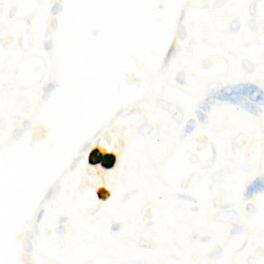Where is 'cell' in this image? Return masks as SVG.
I'll return each instance as SVG.
<instances>
[{
  "label": "cell",
  "mask_w": 264,
  "mask_h": 264,
  "mask_svg": "<svg viewBox=\"0 0 264 264\" xmlns=\"http://www.w3.org/2000/svg\"><path fill=\"white\" fill-rule=\"evenodd\" d=\"M196 117H197L198 120L200 121V123L205 125L208 123V116L205 112L201 111L200 109H197L196 110Z\"/></svg>",
  "instance_id": "cell-12"
},
{
  "label": "cell",
  "mask_w": 264,
  "mask_h": 264,
  "mask_svg": "<svg viewBox=\"0 0 264 264\" xmlns=\"http://www.w3.org/2000/svg\"><path fill=\"white\" fill-rule=\"evenodd\" d=\"M249 28H252L253 31H257L258 30V28H257V25H256V22L254 21V20H250L249 21Z\"/></svg>",
  "instance_id": "cell-37"
},
{
  "label": "cell",
  "mask_w": 264,
  "mask_h": 264,
  "mask_svg": "<svg viewBox=\"0 0 264 264\" xmlns=\"http://www.w3.org/2000/svg\"><path fill=\"white\" fill-rule=\"evenodd\" d=\"M104 153L98 148H95L90 151L89 155V164L91 166H96L101 163Z\"/></svg>",
  "instance_id": "cell-4"
},
{
  "label": "cell",
  "mask_w": 264,
  "mask_h": 264,
  "mask_svg": "<svg viewBox=\"0 0 264 264\" xmlns=\"http://www.w3.org/2000/svg\"><path fill=\"white\" fill-rule=\"evenodd\" d=\"M179 38L181 40V41H183L187 38V30H186V28L184 26H180V28L179 29Z\"/></svg>",
  "instance_id": "cell-23"
},
{
  "label": "cell",
  "mask_w": 264,
  "mask_h": 264,
  "mask_svg": "<svg viewBox=\"0 0 264 264\" xmlns=\"http://www.w3.org/2000/svg\"><path fill=\"white\" fill-rule=\"evenodd\" d=\"M179 46H177L175 43H172V45L170 46V49H168L167 55L165 57V59H164V63H163V67H166L168 64L170 63V61L173 59V58L177 55L179 53Z\"/></svg>",
  "instance_id": "cell-6"
},
{
  "label": "cell",
  "mask_w": 264,
  "mask_h": 264,
  "mask_svg": "<svg viewBox=\"0 0 264 264\" xmlns=\"http://www.w3.org/2000/svg\"><path fill=\"white\" fill-rule=\"evenodd\" d=\"M246 138L243 134H240L238 136H236L232 141V146L234 148H239L245 144Z\"/></svg>",
  "instance_id": "cell-9"
},
{
  "label": "cell",
  "mask_w": 264,
  "mask_h": 264,
  "mask_svg": "<svg viewBox=\"0 0 264 264\" xmlns=\"http://www.w3.org/2000/svg\"><path fill=\"white\" fill-rule=\"evenodd\" d=\"M90 147H91V142H89V141H86L85 143L82 145V147H81V148H80V152H85V151H87L89 148H90Z\"/></svg>",
  "instance_id": "cell-29"
},
{
  "label": "cell",
  "mask_w": 264,
  "mask_h": 264,
  "mask_svg": "<svg viewBox=\"0 0 264 264\" xmlns=\"http://www.w3.org/2000/svg\"><path fill=\"white\" fill-rule=\"evenodd\" d=\"M80 160H81V157L80 156H78V157H77V158H75L73 159V161L70 163V165H69V170L70 171H73V170H75L76 168H78V166L79 165V163H80Z\"/></svg>",
  "instance_id": "cell-22"
},
{
  "label": "cell",
  "mask_w": 264,
  "mask_h": 264,
  "mask_svg": "<svg viewBox=\"0 0 264 264\" xmlns=\"http://www.w3.org/2000/svg\"><path fill=\"white\" fill-rule=\"evenodd\" d=\"M226 3V1H215L213 3V6L214 8H220V6H223Z\"/></svg>",
  "instance_id": "cell-38"
},
{
  "label": "cell",
  "mask_w": 264,
  "mask_h": 264,
  "mask_svg": "<svg viewBox=\"0 0 264 264\" xmlns=\"http://www.w3.org/2000/svg\"><path fill=\"white\" fill-rule=\"evenodd\" d=\"M211 237H209V236H208V237H207V236H204L203 238L200 239V241H201V242H207V241H209V240H211Z\"/></svg>",
  "instance_id": "cell-41"
},
{
  "label": "cell",
  "mask_w": 264,
  "mask_h": 264,
  "mask_svg": "<svg viewBox=\"0 0 264 264\" xmlns=\"http://www.w3.org/2000/svg\"><path fill=\"white\" fill-rule=\"evenodd\" d=\"M97 196L100 200H107L110 197V192L104 188H100L98 189Z\"/></svg>",
  "instance_id": "cell-10"
},
{
  "label": "cell",
  "mask_w": 264,
  "mask_h": 264,
  "mask_svg": "<svg viewBox=\"0 0 264 264\" xmlns=\"http://www.w3.org/2000/svg\"><path fill=\"white\" fill-rule=\"evenodd\" d=\"M25 264H32V263H30V262H26Z\"/></svg>",
  "instance_id": "cell-44"
},
{
  "label": "cell",
  "mask_w": 264,
  "mask_h": 264,
  "mask_svg": "<svg viewBox=\"0 0 264 264\" xmlns=\"http://www.w3.org/2000/svg\"><path fill=\"white\" fill-rule=\"evenodd\" d=\"M256 6H257V2H253L249 6V13L252 17L256 16Z\"/></svg>",
  "instance_id": "cell-31"
},
{
  "label": "cell",
  "mask_w": 264,
  "mask_h": 264,
  "mask_svg": "<svg viewBox=\"0 0 264 264\" xmlns=\"http://www.w3.org/2000/svg\"><path fill=\"white\" fill-rule=\"evenodd\" d=\"M242 67H243V69H244L246 72H248V73H252V72H253L254 71V69H255V66H254V64L250 61V60H248V59H245V60H243V62H242Z\"/></svg>",
  "instance_id": "cell-13"
},
{
  "label": "cell",
  "mask_w": 264,
  "mask_h": 264,
  "mask_svg": "<svg viewBox=\"0 0 264 264\" xmlns=\"http://www.w3.org/2000/svg\"><path fill=\"white\" fill-rule=\"evenodd\" d=\"M120 228H121V225L119 223H114L111 226V231L113 232H118L120 231Z\"/></svg>",
  "instance_id": "cell-35"
},
{
  "label": "cell",
  "mask_w": 264,
  "mask_h": 264,
  "mask_svg": "<svg viewBox=\"0 0 264 264\" xmlns=\"http://www.w3.org/2000/svg\"><path fill=\"white\" fill-rule=\"evenodd\" d=\"M44 214H45L44 209H41V211L38 212V214L37 216V219H36V223H37V224H39V223L41 222V220H42V219L44 217Z\"/></svg>",
  "instance_id": "cell-30"
},
{
  "label": "cell",
  "mask_w": 264,
  "mask_h": 264,
  "mask_svg": "<svg viewBox=\"0 0 264 264\" xmlns=\"http://www.w3.org/2000/svg\"><path fill=\"white\" fill-rule=\"evenodd\" d=\"M243 231H244V229H243V227L237 225V226H235V227H233V228L231 229V232H229V235H231V236L238 235V234L242 233Z\"/></svg>",
  "instance_id": "cell-24"
},
{
  "label": "cell",
  "mask_w": 264,
  "mask_h": 264,
  "mask_svg": "<svg viewBox=\"0 0 264 264\" xmlns=\"http://www.w3.org/2000/svg\"><path fill=\"white\" fill-rule=\"evenodd\" d=\"M177 197L182 200H185V201H189V202H192L193 201V199L191 197V196L188 195H186V194H178Z\"/></svg>",
  "instance_id": "cell-27"
},
{
  "label": "cell",
  "mask_w": 264,
  "mask_h": 264,
  "mask_svg": "<svg viewBox=\"0 0 264 264\" xmlns=\"http://www.w3.org/2000/svg\"><path fill=\"white\" fill-rule=\"evenodd\" d=\"M50 28L53 29V30H56L57 28H58V19L56 17H54L51 19L50 21Z\"/></svg>",
  "instance_id": "cell-34"
},
{
  "label": "cell",
  "mask_w": 264,
  "mask_h": 264,
  "mask_svg": "<svg viewBox=\"0 0 264 264\" xmlns=\"http://www.w3.org/2000/svg\"><path fill=\"white\" fill-rule=\"evenodd\" d=\"M127 264H148V263L146 262V261H140V260H139V261H130V262H127Z\"/></svg>",
  "instance_id": "cell-40"
},
{
  "label": "cell",
  "mask_w": 264,
  "mask_h": 264,
  "mask_svg": "<svg viewBox=\"0 0 264 264\" xmlns=\"http://www.w3.org/2000/svg\"><path fill=\"white\" fill-rule=\"evenodd\" d=\"M240 28V18H235L233 19V21L231 22V26H229V30L232 33H236L238 32Z\"/></svg>",
  "instance_id": "cell-15"
},
{
  "label": "cell",
  "mask_w": 264,
  "mask_h": 264,
  "mask_svg": "<svg viewBox=\"0 0 264 264\" xmlns=\"http://www.w3.org/2000/svg\"><path fill=\"white\" fill-rule=\"evenodd\" d=\"M184 16H185V10H183L181 12V15H180V17H179V23H181L182 20L184 19Z\"/></svg>",
  "instance_id": "cell-42"
},
{
  "label": "cell",
  "mask_w": 264,
  "mask_h": 264,
  "mask_svg": "<svg viewBox=\"0 0 264 264\" xmlns=\"http://www.w3.org/2000/svg\"><path fill=\"white\" fill-rule=\"evenodd\" d=\"M33 231H34V233H35L37 236H38L39 234H40V231H39V227H38V224H36L34 225V227H33Z\"/></svg>",
  "instance_id": "cell-39"
},
{
  "label": "cell",
  "mask_w": 264,
  "mask_h": 264,
  "mask_svg": "<svg viewBox=\"0 0 264 264\" xmlns=\"http://www.w3.org/2000/svg\"><path fill=\"white\" fill-rule=\"evenodd\" d=\"M21 127L25 131H28L32 127V123L29 119H24L21 123Z\"/></svg>",
  "instance_id": "cell-25"
},
{
  "label": "cell",
  "mask_w": 264,
  "mask_h": 264,
  "mask_svg": "<svg viewBox=\"0 0 264 264\" xmlns=\"http://www.w3.org/2000/svg\"><path fill=\"white\" fill-rule=\"evenodd\" d=\"M264 191V176L255 179L247 188L244 193L246 200H250L257 193H262Z\"/></svg>",
  "instance_id": "cell-2"
},
{
  "label": "cell",
  "mask_w": 264,
  "mask_h": 264,
  "mask_svg": "<svg viewBox=\"0 0 264 264\" xmlns=\"http://www.w3.org/2000/svg\"><path fill=\"white\" fill-rule=\"evenodd\" d=\"M139 247H141V248H143V249H153V248H155L156 247V245L154 244V243L152 242V241H150V240H141L139 242V244H138Z\"/></svg>",
  "instance_id": "cell-17"
},
{
  "label": "cell",
  "mask_w": 264,
  "mask_h": 264,
  "mask_svg": "<svg viewBox=\"0 0 264 264\" xmlns=\"http://www.w3.org/2000/svg\"><path fill=\"white\" fill-rule=\"evenodd\" d=\"M54 191H55V187H51L49 191H46V195H45V198H44V200L46 201V200H50L52 198H53V196H54Z\"/></svg>",
  "instance_id": "cell-26"
},
{
  "label": "cell",
  "mask_w": 264,
  "mask_h": 264,
  "mask_svg": "<svg viewBox=\"0 0 264 264\" xmlns=\"http://www.w3.org/2000/svg\"><path fill=\"white\" fill-rule=\"evenodd\" d=\"M157 105L161 107V109H165L168 114L172 117V118L180 124L184 119V112L180 107L175 104H172L170 102H168L166 99L163 98H159L157 100Z\"/></svg>",
  "instance_id": "cell-1"
},
{
  "label": "cell",
  "mask_w": 264,
  "mask_h": 264,
  "mask_svg": "<svg viewBox=\"0 0 264 264\" xmlns=\"http://www.w3.org/2000/svg\"><path fill=\"white\" fill-rule=\"evenodd\" d=\"M67 221H69V218L65 217V216H62V217H60L58 219V225H64Z\"/></svg>",
  "instance_id": "cell-36"
},
{
  "label": "cell",
  "mask_w": 264,
  "mask_h": 264,
  "mask_svg": "<svg viewBox=\"0 0 264 264\" xmlns=\"http://www.w3.org/2000/svg\"><path fill=\"white\" fill-rule=\"evenodd\" d=\"M28 239L29 240H32L34 238V231H30L28 233Z\"/></svg>",
  "instance_id": "cell-43"
},
{
  "label": "cell",
  "mask_w": 264,
  "mask_h": 264,
  "mask_svg": "<svg viewBox=\"0 0 264 264\" xmlns=\"http://www.w3.org/2000/svg\"><path fill=\"white\" fill-rule=\"evenodd\" d=\"M58 83L57 81H52V82H49V84H46L44 87H43V93H42V100L46 101L47 100L50 96L52 95V93L55 91L58 87Z\"/></svg>",
  "instance_id": "cell-5"
},
{
  "label": "cell",
  "mask_w": 264,
  "mask_h": 264,
  "mask_svg": "<svg viewBox=\"0 0 264 264\" xmlns=\"http://www.w3.org/2000/svg\"><path fill=\"white\" fill-rule=\"evenodd\" d=\"M23 247H24L25 252L31 253L33 252V243H32V240H29V239H26L23 241Z\"/></svg>",
  "instance_id": "cell-18"
},
{
  "label": "cell",
  "mask_w": 264,
  "mask_h": 264,
  "mask_svg": "<svg viewBox=\"0 0 264 264\" xmlns=\"http://www.w3.org/2000/svg\"><path fill=\"white\" fill-rule=\"evenodd\" d=\"M246 211L249 214H254L256 212V208L254 207L253 204L249 203V204L246 205Z\"/></svg>",
  "instance_id": "cell-28"
},
{
  "label": "cell",
  "mask_w": 264,
  "mask_h": 264,
  "mask_svg": "<svg viewBox=\"0 0 264 264\" xmlns=\"http://www.w3.org/2000/svg\"><path fill=\"white\" fill-rule=\"evenodd\" d=\"M152 131H153V127L148 122L143 123L139 128V133L142 135V136H148V135L151 134Z\"/></svg>",
  "instance_id": "cell-8"
},
{
  "label": "cell",
  "mask_w": 264,
  "mask_h": 264,
  "mask_svg": "<svg viewBox=\"0 0 264 264\" xmlns=\"http://www.w3.org/2000/svg\"><path fill=\"white\" fill-rule=\"evenodd\" d=\"M195 128H196V121L192 118H189L187 121L185 127L183 130V132H182V137L185 138V137L188 136V135H191L195 130Z\"/></svg>",
  "instance_id": "cell-7"
},
{
  "label": "cell",
  "mask_w": 264,
  "mask_h": 264,
  "mask_svg": "<svg viewBox=\"0 0 264 264\" xmlns=\"http://www.w3.org/2000/svg\"><path fill=\"white\" fill-rule=\"evenodd\" d=\"M198 107H199V109H200L201 111H203V112H209L211 111V106L209 105V103H207L206 101H202V102H200L199 105H198Z\"/></svg>",
  "instance_id": "cell-21"
},
{
  "label": "cell",
  "mask_w": 264,
  "mask_h": 264,
  "mask_svg": "<svg viewBox=\"0 0 264 264\" xmlns=\"http://www.w3.org/2000/svg\"><path fill=\"white\" fill-rule=\"evenodd\" d=\"M62 10H63V6H62L61 2L58 1V2H56L55 4L52 6V8H51V14L54 17L58 16V15H59L60 13L62 12Z\"/></svg>",
  "instance_id": "cell-11"
},
{
  "label": "cell",
  "mask_w": 264,
  "mask_h": 264,
  "mask_svg": "<svg viewBox=\"0 0 264 264\" xmlns=\"http://www.w3.org/2000/svg\"><path fill=\"white\" fill-rule=\"evenodd\" d=\"M17 6H12V8H10V10H9V13H8V18L14 17L15 15H16V13H17Z\"/></svg>",
  "instance_id": "cell-32"
},
{
  "label": "cell",
  "mask_w": 264,
  "mask_h": 264,
  "mask_svg": "<svg viewBox=\"0 0 264 264\" xmlns=\"http://www.w3.org/2000/svg\"><path fill=\"white\" fill-rule=\"evenodd\" d=\"M43 49L46 52H51L54 50V41L52 39H49L46 41L44 42L43 44Z\"/></svg>",
  "instance_id": "cell-20"
},
{
  "label": "cell",
  "mask_w": 264,
  "mask_h": 264,
  "mask_svg": "<svg viewBox=\"0 0 264 264\" xmlns=\"http://www.w3.org/2000/svg\"><path fill=\"white\" fill-rule=\"evenodd\" d=\"M117 163V156L112 153H104L102 161H101V167L106 170H110L114 168Z\"/></svg>",
  "instance_id": "cell-3"
},
{
  "label": "cell",
  "mask_w": 264,
  "mask_h": 264,
  "mask_svg": "<svg viewBox=\"0 0 264 264\" xmlns=\"http://www.w3.org/2000/svg\"><path fill=\"white\" fill-rule=\"evenodd\" d=\"M56 233H58V234H63V233H65V231H66V227H65V225H58V228L56 229Z\"/></svg>",
  "instance_id": "cell-33"
},
{
  "label": "cell",
  "mask_w": 264,
  "mask_h": 264,
  "mask_svg": "<svg viewBox=\"0 0 264 264\" xmlns=\"http://www.w3.org/2000/svg\"><path fill=\"white\" fill-rule=\"evenodd\" d=\"M176 82L178 84L181 85V86H184L187 84V81H186V74L184 71H179L177 73V75H176Z\"/></svg>",
  "instance_id": "cell-14"
},
{
  "label": "cell",
  "mask_w": 264,
  "mask_h": 264,
  "mask_svg": "<svg viewBox=\"0 0 264 264\" xmlns=\"http://www.w3.org/2000/svg\"><path fill=\"white\" fill-rule=\"evenodd\" d=\"M26 131L23 130V128H19V127H17V128H16V130L13 131V133H12V138H13V139H14L15 141H18L20 139H21L22 137H23V135H24V133H25Z\"/></svg>",
  "instance_id": "cell-16"
},
{
  "label": "cell",
  "mask_w": 264,
  "mask_h": 264,
  "mask_svg": "<svg viewBox=\"0 0 264 264\" xmlns=\"http://www.w3.org/2000/svg\"><path fill=\"white\" fill-rule=\"evenodd\" d=\"M222 253H223V249L221 247H218V248H216L212 252V253L211 254V258L213 260H218L221 257Z\"/></svg>",
  "instance_id": "cell-19"
}]
</instances>
